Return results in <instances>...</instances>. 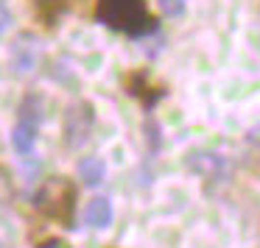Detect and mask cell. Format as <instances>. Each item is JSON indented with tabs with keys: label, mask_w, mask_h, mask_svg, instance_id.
Instances as JSON below:
<instances>
[{
	"label": "cell",
	"mask_w": 260,
	"mask_h": 248,
	"mask_svg": "<svg viewBox=\"0 0 260 248\" xmlns=\"http://www.w3.org/2000/svg\"><path fill=\"white\" fill-rule=\"evenodd\" d=\"M92 17L132 39L148 36L159 28V17L148 9V0H95Z\"/></svg>",
	"instance_id": "6da1fadb"
},
{
	"label": "cell",
	"mask_w": 260,
	"mask_h": 248,
	"mask_svg": "<svg viewBox=\"0 0 260 248\" xmlns=\"http://www.w3.org/2000/svg\"><path fill=\"white\" fill-rule=\"evenodd\" d=\"M76 201H79V190L68 176H51L42 181V187L34 195V206L40 215H45L48 220L73 229L76 220Z\"/></svg>",
	"instance_id": "7a4b0ae2"
},
{
	"label": "cell",
	"mask_w": 260,
	"mask_h": 248,
	"mask_svg": "<svg viewBox=\"0 0 260 248\" xmlns=\"http://www.w3.org/2000/svg\"><path fill=\"white\" fill-rule=\"evenodd\" d=\"M92 126H95V109L87 101H76L68 106L64 112V142L68 148H81L92 134Z\"/></svg>",
	"instance_id": "3957f363"
},
{
	"label": "cell",
	"mask_w": 260,
	"mask_h": 248,
	"mask_svg": "<svg viewBox=\"0 0 260 248\" xmlns=\"http://www.w3.org/2000/svg\"><path fill=\"white\" fill-rule=\"evenodd\" d=\"M123 90L129 92L132 98H137V101H140L146 109H151L154 103L159 101V98L168 95V87H165V84H157V81H151V75H148L146 67L129 70V73L123 75Z\"/></svg>",
	"instance_id": "277c9868"
},
{
	"label": "cell",
	"mask_w": 260,
	"mask_h": 248,
	"mask_svg": "<svg viewBox=\"0 0 260 248\" xmlns=\"http://www.w3.org/2000/svg\"><path fill=\"white\" fill-rule=\"evenodd\" d=\"M20 120L17 123H25V126H34V129H40V123L48 117V101L42 92H25V98L20 101V109H17Z\"/></svg>",
	"instance_id": "5b68a950"
},
{
	"label": "cell",
	"mask_w": 260,
	"mask_h": 248,
	"mask_svg": "<svg viewBox=\"0 0 260 248\" xmlns=\"http://www.w3.org/2000/svg\"><path fill=\"white\" fill-rule=\"evenodd\" d=\"M84 223L90 226V229H107L109 223H112V201L104 195H95L87 201L84 206Z\"/></svg>",
	"instance_id": "8992f818"
},
{
	"label": "cell",
	"mask_w": 260,
	"mask_h": 248,
	"mask_svg": "<svg viewBox=\"0 0 260 248\" xmlns=\"http://www.w3.org/2000/svg\"><path fill=\"white\" fill-rule=\"evenodd\" d=\"M76 173H79V179L84 181L87 187H98L107 179V162H104L101 156H84V159H79Z\"/></svg>",
	"instance_id": "52a82bcc"
},
{
	"label": "cell",
	"mask_w": 260,
	"mask_h": 248,
	"mask_svg": "<svg viewBox=\"0 0 260 248\" xmlns=\"http://www.w3.org/2000/svg\"><path fill=\"white\" fill-rule=\"evenodd\" d=\"M70 0H34V12L37 20H40L45 28H53V25L62 20V14L68 12Z\"/></svg>",
	"instance_id": "ba28073f"
},
{
	"label": "cell",
	"mask_w": 260,
	"mask_h": 248,
	"mask_svg": "<svg viewBox=\"0 0 260 248\" xmlns=\"http://www.w3.org/2000/svg\"><path fill=\"white\" fill-rule=\"evenodd\" d=\"M34 142H37V129L34 126H25V123H17L12 129V148L17 153H31L34 151Z\"/></svg>",
	"instance_id": "9c48e42d"
},
{
	"label": "cell",
	"mask_w": 260,
	"mask_h": 248,
	"mask_svg": "<svg viewBox=\"0 0 260 248\" xmlns=\"http://www.w3.org/2000/svg\"><path fill=\"white\" fill-rule=\"evenodd\" d=\"M9 28H12V12H9V6L0 0V36L6 34Z\"/></svg>",
	"instance_id": "30bf717a"
},
{
	"label": "cell",
	"mask_w": 260,
	"mask_h": 248,
	"mask_svg": "<svg viewBox=\"0 0 260 248\" xmlns=\"http://www.w3.org/2000/svg\"><path fill=\"white\" fill-rule=\"evenodd\" d=\"M146 126H148V142H151V148H157V145H159V129H157V123L148 117Z\"/></svg>",
	"instance_id": "8fae6325"
},
{
	"label": "cell",
	"mask_w": 260,
	"mask_h": 248,
	"mask_svg": "<svg viewBox=\"0 0 260 248\" xmlns=\"http://www.w3.org/2000/svg\"><path fill=\"white\" fill-rule=\"evenodd\" d=\"M40 248H70V245L64 240H59V237H51V240L40 242Z\"/></svg>",
	"instance_id": "7c38bea8"
}]
</instances>
